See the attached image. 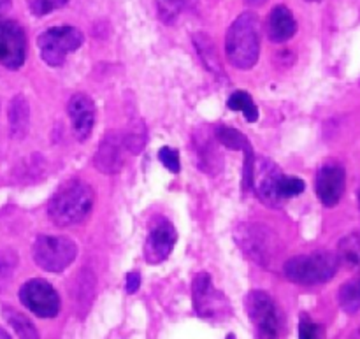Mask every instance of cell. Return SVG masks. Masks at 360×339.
<instances>
[{
  "mask_svg": "<svg viewBox=\"0 0 360 339\" xmlns=\"http://www.w3.org/2000/svg\"><path fill=\"white\" fill-rule=\"evenodd\" d=\"M95 193L88 183L74 179L56 190L48 204V218L58 227L83 222L94 210Z\"/></svg>",
  "mask_w": 360,
  "mask_h": 339,
  "instance_id": "obj_1",
  "label": "cell"
},
{
  "mask_svg": "<svg viewBox=\"0 0 360 339\" xmlns=\"http://www.w3.org/2000/svg\"><path fill=\"white\" fill-rule=\"evenodd\" d=\"M229 62L243 70L252 69L260 55V21L255 13H243L231 25L225 39Z\"/></svg>",
  "mask_w": 360,
  "mask_h": 339,
  "instance_id": "obj_2",
  "label": "cell"
},
{
  "mask_svg": "<svg viewBox=\"0 0 360 339\" xmlns=\"http://www.w3.org/2000/svg\"><path fill=\"white\" fill-rule=\"evenodd\" d=\"M340 260L334 253L315 252L309 255H295L283 266V273L288 281L304 287L327 283L338 273Z\"/></svg>",
  "mask_w": 360,
  "mask_h": 339,
  "instance_id": "obj_3",
  "label": "cell"
},
{
  "mask_svg": "<svg viewBox=\"0 0 360 339\" xmlns=\"http://www.w3.org/2000/svg\"><path fill=\"white\" fill-rule=\"evenodd\" d=\"M77 246L63 236H39L32 246L34 262L48 273H62L76 260Z\"/></svg>",
  "mask_w": 360,
  "mask_h": 339,
  "instance_id": "obj_4",
  "label": "cell"
},
{
  "mask_svg": "<svg viewBox=\"0 0 360 339\" xmlns=\"http://www.w3.org/2000/svg\"><path fill=\"white\" fill-rule=\"evenodd\" d=\"M84 35L76 27H53L42 32L37 39L39 49H41L42 60L48 65H62L69 53L81 48Z\"/></svg>",
  "mask_w": 360,
  "mask_h": 339,
  "instance_id": "obj_5",
  "label": "cell"
},
{
  "mask_svg": "<svg viewBox=\"0 0 360 339\" xmlns=\"http://www.w3.org/2000/svg\"><path fill=\"white\" fill-rule=\"evenodd\" d=\"M236 239L243 252L260 266H269L271 260L274 259V253H278L280 248L278 236L260 224L241 225L236 231Z\"/></svg>",
  "mask_w": 360,
  "mask_h": 339,
  "instance_id": "obj_6",
  "label": "cell"
},
{
  "mask_svg": "<svg viewBox=\"0 0 360 339\" xmlns=\"http://www.w3.org/2000/svg\"><path fill=\"white\" fill-rule=\"evenodd\" d=\"M20 301L39 319H55L60 313V295L46 280L27 281L20 288Z\"/></svg>",
  "mask_w": 360,
  "mask_h": 339,
  "instance_id": "obj_7",
  "label": "cell"
},
{
  "mask_svg": "<svg viewBox=\"0 0 360 339\" xmlns=\"http://www.w3.org/2000/svg\"><path fill=\"white\" fill-rule=\"evenodd\" d=\"M248 316L264 339H276L280 334V312L267 292L253 290L246 299Z\"/></svg>",
  "mask_w": 360,
  "mask_h": 339,
  "instance_id": "obj_8",
  "label": "cell"
},
{
  "mask_svg": "<svg viewBox=\"0 0 360 339\" xmlns=\"http://www.w3.org/2000/svg\"><path fill=\"white\" fill-rule=\"evenodd\" d=\"M281 178H283V172L269 158H262L253 165L252 186H255L257 196L267 206L278 207L285 203L280 192Z\"/></svg>",
  "mask_w": 360,
  "mask_h": 339,
  "instance_id": "obj_9",
  "label": "cell"
},
{
  "mask_svg": "<svg viewBox=\"0 0 360 339\" xmlns=\"http://www.w3.org/2000/svg\"><path fill=\"white\" fill-rule=\"evenodd\" d=\"M27 58V37L14 21H0V65L20 69Z\"/></svg>",
  "mask_w": 360,
  "mask_h": 339,
  "instance_id": "obj_10",
  "label": "cell"
},
{
  "mask_svg": "<svg viewBox=\"0 0 360 339\" xmlns=\"http://www.w3.org/2000/svg\"><path fill=\"white\" fill-rule=\"evenodd\" d=\"M192 299L195 313L202 319H214L224 312V306H227L224 294L213 287V281L207 273H199L193 278Z\"/></svg>",
  "mask_w": 360,
  "mask_h": 339,
  "instance_id": "obj_11",
  "label": "cell"
},
{
  "mask_svg": "<svg viewBox=\"0 0 360 339\" xmlns=\"http://www.w3.org/2000/svg\"><path fill=\"white\" fill-rule=\"evenodd\" d=\"M176 229L167 220H158L151 227L148 234L146 243H144V259L148 264H160L171 255L172 248L176 245Z\"/></svg>",
  "mask_w": 360,
  "mask_h": 339,
  "instance_id": "obj_12",
  "label": "cell"
},
{
  "mask_svg": "<svg viewBox=\"0 0 360 339\" xmlns=\"http://www.w3.org/2000/svg\"><path fill=\"white\" fill-rule=\"evenodd\" d=\"M347 185L345 169L338 164H327L316 174V196L327 207H334L341 200Z\"/></svg>",
  "mask_w": 360,
  "mask_h": 339,
  "instance_id": "obj_13",
  "label": "cell"
},
{
  "mask_svg": "<svg viewBox=\"0 0 360 339\" xmlns=\"http://www.w3.org/2000/svg\"><path fill=\"white\" fill-rule=\"evenodd\" d=\"M70 123H72L74 134L79 141L90 137L95 125V104L86 94H74L67 104Z\"/></svg>",
  "mask_w": 360,
  "mask_h": 339,
  "instance_id": "obj_14",
  "label": "cell"
},
{
  "mask_svg": "<svg viewBox=\"0 0 360 339\" xmlns=\"http://www.w3.org/2000/svg\"><path fill=\"white\" fill-rule=\"evenodd\" d=\"M123 141L116 132L105 134L98 144L94 157V164L102 174H118L123 167Z\"/></svg>",
  "mask_w": 360,
  "mask_h": 339,
  "instance_id": "obj_15",
  "label": "cell"
},
{
  "mask_svg": "<svg viewBox=\"0 0 360 339\" xmlns=\"http://www.w3.org/2000/svg\"><path fill=\"white\" fill-rule=\"evenodd\" d=\"M297 32L294 14L285 6H276L267 18V37L276 44L287 42Z\"/></svg>",
  "mask_w": 360,
  "mask_h": 339,
  "instance_id": "obj_16",
  "label": "cell"
},
{
  "mask_svg": "<svg viewBox=\"0 0 360 339\" xmlns=\"http://www.w3.org/2000/svg\"><path fill=\"white\" fill-rule=\"evenodd\" d=\"M9 134L13 139H23L30 130V105L23 95H16L7 109Z\"/></svg>",
  "mask_w": 360,
  "mask_h": 339,
  "instance_id": "obj_17",
  "label": "cell"
},
{
  "mask_svg": "<svg viewBox=\"0 0 360 339\" xmlns=\"http://www.w3.org/2000/svg\"><path fill=\"white\" fill-rule=\"evenodd\" d=\"M193 44H195L197 53H199L200 60H202V63L206 65V69L211 70L213 74H217V76H221V74H224V69H221L220 56H218L217 46H214L213 39H211L210 35L199 32V34L193 35Z\"/></svg>",
  "mask_w": 360,
  "mask_h": 339,
  "instance_id": "obj_18",
  "label": "cell"
},
{
  "mask_svg": "<svg viewBox=\"0 0 360 339\" xmlns=\"http://www.w3.org/2000/svg\"><path fill=\"white\" fill-rule=\"evenodd\" d=\"M338 260L354 269L360 267V231L341 239L338 246Z\"/></svg>",
  "mask_w": 360,
  "mask_h": 339,
  "instance_id": "obj_19",
  "label": "cell"
},
{
  "mask_svg": "<svg viewBox=\"0 0 360 339\" xmlns=\"http://www.w3.org/2000/svg\"><path fill=\"white\" fill-rule=\"evenodd\" d=\"M4 319H6L7 324L13 327V331L20 339H41L34 324H32L30 319H27L23 313L16 312V309L13 308H6L4 309Z\"/></svg>",
  "mask_w": 360,
  "mask_h": 339,
  "instance_id": "obj_20",
  "label": "cell"
},
{
  "mask_svg": "<svg viewBox=\"0 0 360 339\" xmlns=\"http://www.w3.org/2000/svg\"><path fill=\"white\" fill-rule=\"evenodd\" d=\"M146 139H148V132H146V125H144L143 120H134L132 123L129 125L127 132L122 136L123 146L130 151L132 155L141 153L146 146Z\"/></svg>",
  "mask_w": 360,
  "mask_h": 339,
  "instance_id": "obj_21",
  "label": "cell"
},
{
  "mask_svg": "<svg viewBox=\"0 0 360 339\" xmlns=\"http://www.w3.org/2000/svg\"><path fill=\"white\" fill-rule=\"evenodd\" d=\"M338 298H340V305L345 312L350 313V315L357 313L360 309V278L347 281L340 288Z\"/></svg>",
  "mask_w": 360,
  "mask_h": 339,
  "instance_id": "obj_22",
  "label": "cell"
},
{
  "mask_svg": "<svg viewBox=\"0 0 360 339\" xmlns=\"http://www.w3.org/2000/svg\"><path fill=\"white\" fill-rule=\"evenodd\" d=\"M227 105L229 109H232V111H243L246 122L253 123L259 120V109H257V105L253 104L252 97H250L246 91H236V94H232L231 97H229Z\"/></svg>",
  "mask_w": 360,
  "mask_h": 339,
  "instance_id": "obj_23",
  "label": "cell"
},
{
  "mask_svg": "<svg viewBox=\"0 0 360 339\" xmlns=\"http://www.w3.org/2000/svg\"><path fill=\"white\" fill-rule=\"evenodd\" d=\"M217 139L221 146L229 148V150L245 151L250 146L246 136H243L239 130L232 129V127H218L217 129Z\"/></svg>",
  "mask_w": 360,
  "mask_h": 339,
  "instance_id": "obj_24",
  "label": "cell"
},
{
  "mask_svg": "<svg viewBox=\"0 0 360 339\" xmlns=\"http://www.w3.org/2000/svg\"><path fill=\"white\" fill-rule=\"evenodd\" d=\"M16 253L4 252L0 253V290L7 287L9 280L13 278L14 269H16Z\"/></svg>",
  "mask_w": 360,
  "mask_h": 339,
  "instance_id": "obj_25",
  "label": "cell"
},
{
  "mask_svg": "<svg viewBox=\"0 0 360 339\" xmlns=\"http://www.w3.org/2000/svg\"><path fill=\"white\" fill-rule=\"evenodd\" d=\"M67 4H69V0H28L32 14H35V16H44V14L53 13L56 9H62Z\"/></svg>",
  "mask_w": 360,
  "mask_h": 339,
  "instance_id": "obj_26",
  "label": "cell"
},
{
  "mask_svg": "<svg viewBox=\"0 0 360 339\" xmlns=\"http://www.w3.org/2000/svg\"><path fill=\"white\" fill-rule=\"evenodd\" d=\"M304 188L306 185L302 179L294 178V176H283V178H281L280 192H281V197H283V200L299 196V193L304 192Z\"/></svg>",
  "mask_w": 360,
  "mask_h": 339,
  "instance_id": "obj_27",
  "label": "cell"
},
{
  "mask_svg": "<svg viewBox=\"0 0 360 339\" xmlns=\"http://www.w3.org/2000/svg\"><path fill=\"white\" fill-rule=\"evenodd\" d=\"M158 158H160L162 165H164L167 171H171L172 174H178L179 169H181V164H179V153L174 150V148L164 146L158 151Z\"/></svg>",
  "mask_w": 360,
  "mask_h": 339,
  "instance_id": "obj_28",
  "label": "cell"
},
{
  "mask_svg": "<svg viewBox=\"0 0 360 339\" xmlns=\"http://www.w3.org/2000/svg\"><path fill=\"white\" fill-rule=\"evenodd\" d=\"M299 339H323L322 327L309 316H301L299 322Z\"/></svg>",
  "mask_w": 360,
  "mask_h": 339,
  "instance_id": "obj_29",
  "label": "cell"
},
{
  "mask_svg": "<svg viewBox=\"0 0 360 339\" xmlns=\"http://www.w3.org/2000/svg\"><path fill=\"white\" fill-rule=\"evenodd\" d=\"M141 287V274L137 271H130L125 276V288L129 294H136Z\"/></svg>",
  "mask_w": 360,
  "mask_h": 339,
  "instance_id": "obj_30",
  "label": "cell"
},
{
  "mask_svg": "<svg viewBox=\"0 0 360 339\" xmlns=\"http://www.w3.org/2000/svg\"><path fill=\"white\" fill-rule=\"evenodd\" d=\"M11 7V0H0V13H6Z\"/></svg>",
  "mask_w": 360,
  "mask_h": 339,
  "instance_id": "obj_31",
  "label": "cell"
},
{
  "mask_svg": "<svg viewBox=\"0 0 360 339\" xmlns=\"http://www.w3.org/2000/svg\"><path fill=\"white\" fill-rule=\"evenodd\" d=\"M245 2L252 7H259V6H262V4H266L267 0H245Z\"/></svg>",
  "mask_w": 360,
  "mask_h": 339,
  "instance_id": "obj_32",
  "label": "cell"
},
{
  "mask_svg": "<svg viewBox=\"0 0 360 339\" xmlns=\"http://www.w3.org/2000/svg\"><path fill=\"white\" fill-rule=\"evenodd\" d=\"M0 339H11V336H9V334H7V333H6V331H4V329H2V327H0Z\"/></svg>",
  "mask_w": 360,
  "mask_h": 339,
  "instance_id": "obj_33",
  "label": "cell"
},
{
  "mask_svg": "<svg viewBox=\"0 0 360 339\" xmlns=\"http://www.w3.org/2000/svg\"><path fill=\"white\" fill-rule=\"evenodd\" d=\"M227 339H236V336H234V334H229Z\"/></svg>",
  "mask_w": 360,
  "mask_h": 339,
  "instance_id": "obj_34",
  "label": "cell"
},
{
  "mask_svg": "<svg viewBox=\"0 0 360 339\" xmlns=\"http://www.w3.org/2000/svg\"><path fill=\"white\" fill-rule=\"evenodd\" d=\"M359 207H360V190H359Z\"/></svg>",
  "mask_w": 360,
  "mask_h": 339,
  "instance_id": "obj_35",
  "label": "cell"
}]
</instances>
